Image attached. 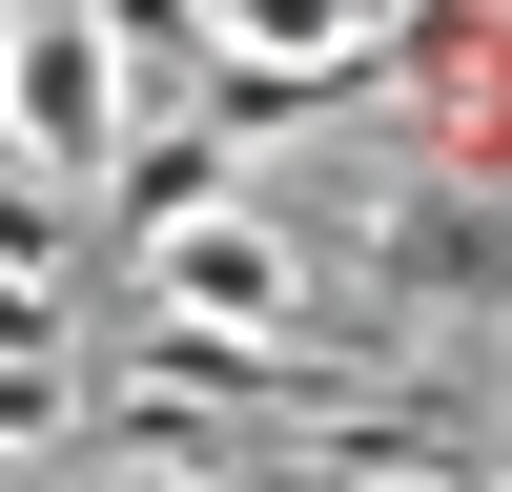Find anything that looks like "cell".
Segmentation results:
<instances>
[{"mask_svg":"<svg viewBox=\"0 0 512 492\" xmlns=\"http://www.w3.org/2000/svg\"><path fill=\"white\" fill-rule=\"evenodd\" d=\"M0 185L41 205L123 185V0H0Z\"/></svg>","mask_w":512,"mask_h":492,"instance_id":"obj_1","label":"cell"}]
</instances>
